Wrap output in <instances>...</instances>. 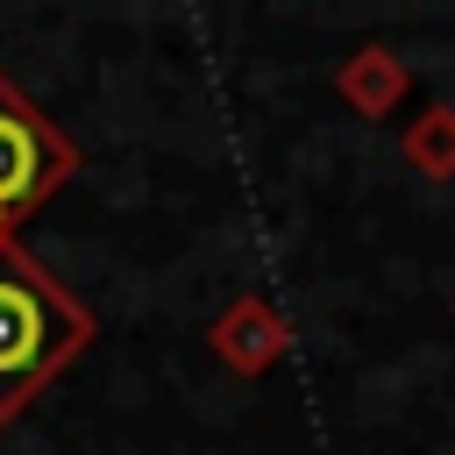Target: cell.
Listing matches in <instances>:
<instances>
[{
    "mask_svg": "<svg viewBox=\"0 0 455 455\" xmlns=\"http://www.w3.org/2000/svg\"><path fill=\"white\" fill-rule=\"evenodd\" d=\"M92 306L21 235H0V427H14L92 348Z\"/></svg>",
    "mask_w": 455,
    "mask_h": 455,
    "instance_id": "obj_1",
    "label": "cell"
},
{
    "mask_svg": "<svg viewBox=\"0 0 455 455\" xmlns=\"http://www.w3.org/2000/svg\"><path fill=\"white\" fill-rule=\"evenodd\" d=\"M78 178V142L0 71V235L36 220Z\"/></svg>",
    "mask_w": 455,
    "mask_h": 455,
    "instance_id": "obj_2",
    "label": "cell"
},
{
    "mask_svg": "<svg viewBox=\"0 0 455 455\" xmlns=\"http://www.w3.org/2000/svg\"><path fill=\"white\" fill-rule=\"evenodd\" d=\"M206 348L228 377H270L284 355H291V320L263 299V291H242L228 299V313L206 327Z\"/></svg>",
    "mask_w": 455,
    "mask_h": 455,
    "instance_id": "obj_3",
    "label": "cell"
},
{
    "mask_svg": "<svg viewBox=\"0 0 455 455\" xmlns=\"http://www.w3.org/2000/svg\"><path fill=\"white\" fill-rule=\"evenodd\" d=\"M334 92H341V107H348V114H363V121H384V114H398V100L412 92V71L398 64V50H384V43H363V50H348V57H341V71H334Z\"/></svg>",
    "mask_w": 455,
    "mask_h": 455,
    "instance_id": "obj_4",
    "label": "cell"
},
{
    "mask_svg": "<svg viewBox=\"0 0 455 455\" xmlns=\"http://www.w3.org/2000/svg\"><path fill=\"white\" fill-rule=\"evenodd\" d=\"M398 149H405V164H412L419 178L448 185V178H455V107H427V114H412L405 135H398Z\"/></svg>",
    "mask_w": 455,
    "mask_h": 455,
    "instance_id": "obj_5",
    "label": "cell"
}]
</instances>
